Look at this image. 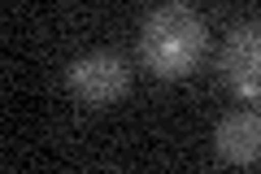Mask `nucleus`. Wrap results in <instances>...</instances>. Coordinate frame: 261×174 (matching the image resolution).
I'll use <instances>...</instances> for the list:
<instances>
[{"instance_id":"2","label":"nucleus","mask_w":261,"mask_h":174,"mask_svg":"<svg viewBox=\"0 0 261 174\" xmlns=\"http://www.w3.org/2000/svg\"><path fill=\"white\" fill-rule=\"evenodd\" d=\"M65 87H70V96L79 105L105 109V105L122 101L130 92V65L118 53H109V48H92V53L74 57L65 65Z\"/></svg>"},{"instance_id":"4","label":"nucleus","mask_w":261,"mask_h":174,"mask_svg":"<svg viewBox=\"0 0 261 174\" xmlns=\"http://www.w3.org/2000/svg\"><path fill=\"white\" fill-rule=\"evenodd\" d=\"M214 148H218V157L231 161V165L261 161V113H248V109L226 113V118L218 122V131H214Z\"/></svg>"},{"instance_id":"3","label":"nucleus","mask_w":261,"mask_h":174,"mask_svg":"<svg viewBox=\"0 0 261 174\" xmlns=\"http://www.w3.org/2000/svg\"><path fill=\"white\" fill-rule=\"evenodd\" d=\"M218 70L240 101L261 105V22H244L226 35Z\"/></svg>"},{"instance_id":"1","label":"nucleus","mask_w":261,"mask_h":174,"mask_svg":"<svg viewBox=\"0 0 261 174\" xmlns=\"http://www.w3.org/2000/svg\"><path fill=\"white\" fill-rule=\"evenodd\" d=\"M209 44L205 18L187 5H161L140 27V57L157 79H183L200 65Z\"/></svg>"}]
</instances>
